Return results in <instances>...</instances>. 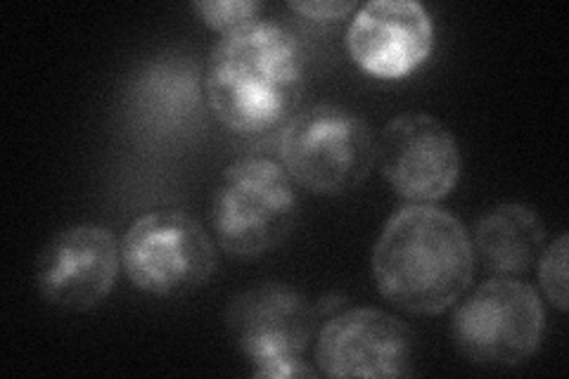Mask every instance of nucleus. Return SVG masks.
Returning a JSON list of instances; mask_svg holds the SVG:
<instances>
[{"mask_svg": "<svg viewBox=\"0 0 569 379\" xmlns=\"http://www.w3.org/2000/svg\"><path fill=\"white\" fill-rule=\"evenodd\" d=\"M204 98L226 129L240 136L282 131L307 88V52L280 22L257 20L223 33L204 67Z\"/></svg>", "mask_w": 569, "mask_h": 379, "instance_id": "nucleus-1", "label": "nucleus"}, {"mask_svg": "<svg viewBox=\"0 0 569 379\" xmlns=\"http://www.w3.org/2000/svg\"><path fill=\"white\" fill-rule=\"evenodd\" d=\"M475 273V247L453 213L435 205H408L385 223L372 249V278L397 309L435 316L466 295Z\"/></svg>", "mask_w": 569, "mask_h": 379, "instance_id": "nucleus-2", "label": "nucleus"}, {"mask_svg": "<svg viewBox=\"0 0 569 379\" xmlns=\"http://www.w3.org/2000/svg\"><path fill=\"white\" fill-rule=\"evenodd\" d=\"M376 140L361 114L318 102L299 110L280 133L282 169L313 195H345L376 164Z\"/></svg>", "mask_w": 569, "mask_h": 379, "instance_id": "nucleus-3", "label": "nucleus"}, {"mask_svg": "<svg viewBox=\"0 0 569 379\" xmlns=\"http://www.w3.org/2000/svg\"><path fill=\"white\" fill-rule=\"evenodd\" d=\"M295 221V180L282 164L247 157L223 171L211 200V228L230 257L254 259L273 251Z\"/></svg>", "mask_w": 569, "mask_h": 379, "instance_id": "nucleus-4", "label": "nucleus"}, {"mask_svg": "<svg viewBox=\"0 0 569 379\" xmlns=\"http://www.w3.org/2000/svg\"><path fill=\"white\" fill-rule=\"evenodd\" d=\"M219 255L204 226L190 213L159 209L142 213L121 240V266L140 292L186 297L217 270Z\"/></svg>", "mask_w": 569, "mask_h": 379, "instance_id": "nucleus-5", "label": "nucleus"}, {"mask_svg": "<svg viewBox=\"0 0 569 379\" xmlns=\"http://www.w3.org/2000/svg\"><path fill=\"white\" fill-rule=\"evenodd\" d=\"M458 351L479 366H520L543 339V306L531 285L493 278L462 299L451 318Z\"/></svg>", "mask_w": 569, "mask_h": 379, "instance_id": "nucleus-6", "label": "nucleus"}, {"mask_svg": "<svg viewBox=\"0 0 569 379\" xmlns=\"http://www.w3.org/2000/svg\"><path fill=\"white\" fill-rule=\"evenodd\" d=\"M316 311L299 292L280 282H263L233 299L226 322L240 353L257 377H313L305 363L313 339Z\"/></svg>", "mask_w": 569, "mask_h": 379, "instance_id": "nucleus-7", "label": "nucleus"}, {"mask_svg": "<svg viewBox=\"0 0 569 379\" xmlns=\"http://www.w3.org/2000/svg\"><path fill=\"white\" fill-rule=\"evenodd\" d=\"M380 169L399 197L432 205L447 197L460 176V150L453 133L427 112L391 119L378 146Z\"/></svg>", "mask_w": 569, "mask_h": 379, "instance_id": "nucleus-8", "label": "nucleus"}, {"mask_svg": "<svg viewBox=\"0 0 569 379\" xmlns=\"http://www.w3.org/2000/svg\"><path fill=\"white\" fill-rule=\"evenodd\" d=\"M121 247L114 232L98 223L60 230L36 261V285L43 299L64 311L98 306L119 276Z\"/></svg>", "mask_w": 569, "mask_h": 379, "instance_id": "nucleus-9", "label": "nucleus"}, {"mask_svg": "<svg viewBox=\"0 0 569 379\" xmlns=\"http://www.w3.org/2000/svg\"><path fill=\"white\" fill-rule=\"evenodd\" d=\"M316 366L328 377H406L413 370V337L380 309H351L318 332Z\"/></svg>", "mask_w": 569, "mask_h": 379, "instance_id": "nucleus-10", "label": "nucleus"}, {"mask_svg": "<svg viewBox=\"0 0 569 379\" xmlns=\"http://www.w3.org/2000/svg\"><path fill=\"white\" fill-rule=\"evenodd\" d=\"M351 60L378 79H403L435 48L432 17L416 0H370L347 31Z\"/></svg>", "mask_w": 569, "mask_h": 379, "instance_id": "nucleus-11", "label": "nucleus"}, {"mask_svg": "<svg viewBox=\"0 0 569 379\" xmlns=\"http://www.w3.org/2000/svg\"><path fill=\"white\" fill-rule=\"evenodd\" d=\"M543 223L525 205H498L477 223V255L496 276H520L539 261L543 251Z\"/></svg>", "mask_w": 569, "mask_h": 379, "instance_id": "nucleus-12", "label": "nucleus"}, {"mask_svg": "<svg viewBox=\"0 0 569 379\" xmlns=\"http://www.w3.org/2000/svg\"><path fill=\"white\" fill-rule=\"evenodd\" d=\"M192 62L183 58L157 60L138 77L133 86V107L159 131H176L200 114L204 79Z\"/></svg>", "mask_w": 569, "mask_h": 379, "instance_id": "nucleus-13", "label": "nucleus"}, {"mask_svg": "<svg viewBox=\"0 0 569 379\" xmlns=\"http://www.w3.org/2000/svg\"><path fill=\"white\" fill-rule=\"evenodd\" d=\"M539 282L548 301L567 311V235L550 242L539 257Z\"/></svg>", "mask_w": 569, "mask_h": 379, "instance_id": "nucleus-14", "label": "nucleus"}, {"mask_svg": "<svg viewBox=\"0 0 569 379\" xmlns=\"http://www.w3.org/2000/svg\"><path fill=\"white\" fill-rule=\"evenodd\" d=\"M192 8L207 27L221 33L257 20L261 10V6L254 3V0H202V3H194Z\"/></svg>", "mask_w": 569, "mask_h": 379, "instance_id": "nucleus-15", "label": "nucleus"}, {"mask_svg": "<svg viewBox=\"0 0 569 379\" xmlns=\"http://www.w3.org/2000/svg\"><path fill=\"white\" fill-rule=\"evenodd\" d=\"M359 8L361 6H356L353 0H295V3H290V10L305 14L316 22L342 20V17L356 12Z\"/></svg>", "mask_w": 569, "mask_h": 379, "instance_id": "nucleus-16", "label": "nucleus"}]
</instances>
